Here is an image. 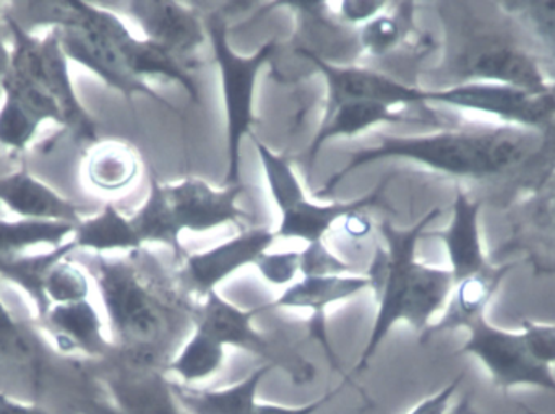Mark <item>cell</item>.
I'll return each instance as SVG.
<instances>
[{
    "mask_svg": "<svg viewBox=\"0 0 555 414\" xmlns=\"http://www.w3.org/2000/svg\"><path fill=\"white\" fill-rule=\"evenodd\" d=\"M90 276L100 293L117 357L162 367L192 325L195 302L149 250L120 259L94 256Z\"/></svg>",
    "mask_w": 555,
    "mask_h": 414,
    "instance_id": "6da1fadb",
    "label": "cell"
},
{
    "mask_svg": "<svg viewBox=\"0 0 555 414\" xmlns=\"http://www.w3.org/2000/svg\"><path fill=\"white\" fill-rule=\"evenodd\" d=\"M378 145L359 150L348 165L313 192L326 200L335 189L359 169L380 159H408L455 178L486 179L524 168L544 145V130L495 126L479 129H447L417 137L377 133Z\"/></svg>",
    "mask_w": 555,
    "mask_h": 414,
    "instance_id": "7a4b0ae2",
    "label": "cell"
},
{
    "mask_svg": "<svg viewBox=\"0 0 555 414\" xmlns=\"http://www.w3.org/2000/svg\"><path fill=\"white\" fill-rule=\"evenodd\" d=\"M439 215L442 210L434 208L410 230H398L387 220L377 224L385 247L377 246L365 273L371 280L377 312L356 373L367 370L395 325L404 322L423 337L433 325V319L446 309L455 286L452 272L416 259L417 243L423 240L424 230Z\"/></svg>",
    "mask_w": 555,
    "mask_h": 414,
    "instance_id": "3957f363",
    "label": "cell"
},
{
    "mask_svg": "<svg viewBox=\"0 0 555 414\" xmlns=\"http://www.w3.org/2000/svg\"><path fill=\"white\" fill-rule=\"evenodd\" d=\"M55 29L70 64L87 68L104 85L129 100L142 94L176 111L162 94L129 70L124 42L132 31L116 12L96 3L65 0L62 20Z\"/></svg>",
    "mask_w": 555,
    "mask_h": 414,
    "instance_id": "277c9868",
    "label": "cell"
},
{
    "mask_svg": "<svg viewBox=\"0 0 555 414\" xmlns=\"http://www.w3.org/2000/svg\"><path fill=\"white\" fill-rule=\"evenodd\" d=\"M9 29V68L26 75L39 85L57 104L64 127L78 142H98V126L81 103L70 74V61L65 55L57 29L42 35L26 31L5 15Z\"/></svg>",
    "mask_w": 555,
    "mask_h": 414,
    "instance_id": "5b68a950",
    "label": "cell"
},
{
    "mask_svg": "<svg viewBox=\"0 0 555 414\" xmlns=\"http://www.w3.org/2000/svg\"><path fill=\"white\" fill-rule=\"evenodd\" d=\"M215 61L220 68L221 91L227 109L228 171L224 187L243 184L241 181V145L253 135L254 93L259 72L275 54L278 41L270 39L249 57L237 55L228 42L227 20L221 13H208L204 20Z\"/></svg>",
    "mask_w": 555,
    "mask_h": 414,
    "instance_id": "8992f818",
    "label": "cell"
},
{
    "mask_svg": "<svg viewBox=\"0 0 555 414\" xmlns=\"http://www.w3.org/2000/svg\"><path fill=\"white\" fill-rule=\"evenodd\" d=\"M259 152L260 163L266 171L270 195L280 210V227L275 231L276 240H302L307 244L319 243L332 230L335 221L362 214L367 208L375 207L384 197L388 185L385 178L371 194L339 204L317 205L304 195L302 185L294 174L289 161L273 153L262 140L250 135Z\"/></svg>",
    "mask_w": 555,
    "mask_h": 414,
    "instance_id": "52a82bcc",
    "label": "cell"
},
{
    "mask_svg": "<svg viewBox=\"0 0 555 414\" xmlns=\"http://www.w3.org/2000/svg\"><path fill=\"white\" fill-rule=\"evenodd\" d=\"M270 311L269 302L257 308H237L233 302L221 298L220 293L211 292L201 305L195 306L192 325L195 331L204 332L224 348L233 347L254 357L262 358L267 364L283 370L296 386H306L315 379V367L300 357H289L286 350H280L269 335L254 327V321L262 312Z\"/></svg>",
    "mask_w": 555,
    "mask_h": 414,
    "instance_id": "ba28073f",
    "label": "cell"
},
{
    "mask_svg": "<svg viewBox=\"0 0 555 414\" xmlns=\"http://www.w3.org/2000/svg\"><path fill=\"white\" fill-rule=\"evenodd\" d=\"M424 103L494 117L502 126L543 130L555 119V91L533 93L489 81H463L426 90Z\"/></svg>",
    "mask_w": 555,
    "mask_h": 414,
    "instance_id": "9c48e42d",
    "label": "cell"
},
{
    "mask_svg": "<svg viewBox=\"0 0 555 414\" xmlns=\"http://www.w3.org/2000/svg\"><path fill=\"white\" fill-rule=\"evenodd\" d=\"M468 338L459 354L476 358L502 390L515 387H534L555 396L553 367L538 363L531 357L521 332L505 331L491 324L488 318L466 328Z\"/></svg>",
    "mask_w": 555,
    "mask_h": 414,
    "instance_id": "30bf717a",
    "label": "cell"
},
{
    "mask_svg": "<svg viewBox=\"0 0 555 414\" xmlns=\"http://www.w3.org/2000/svg\"><path fill=\"white\" fill-rule=\"evenodd\" d=\"M107 360L113 364L101 377V399L90 414H185L165 370L129 363L116 351Z\"/></svg>",
    "mask_w": 555,
    "mask_h": 414,
    "instance_id": "8fae6325",
    "label": "cell"
},
{
    "mask_svg": "<svg viewBox=\"0 0 555 414\" xmlns=\"http://www.w3.org/2000/svg\"><path fill=\"white\" fill-rule=\"evenodd\" d=\"M463 81H489L533 93L555 91V83L531 52L511 42L479 39L460 51L453 62Z\"/></svg>",
    "mask_w": 555,
    "mask_h": 414,
    "instance_id": "7c38bea8",
    "label": "cell"
},
{
    "mask_svg": "<svg viewBox=\"0 0 555 414\" xmlns=\"http://www.w3.org/2000/svg\"><path fill=\"white\" fill-rule=\"evenodd\" d=\"M275 240V231L267 228L241 231L220 246L204 253L185 254L175 272L176 280L185 295L205 298L208 293L217 292L218 285L237 270L256 266L257 260L269 253Z\"/></svg>",
    "mask_w": 555,
    "mask_h": 414,
    "instance_id": "4fadbf2b",
    "label": "cell"
},
{
    "mask_svg": "<svg viewBox=\"0 0 555 414\" xmlns=\"http://www.w3.org/2000/svg\"><path fill=\"white\" fill-rule=\"evenodd\" d=\"M297 54L309 59L320 74L323 75L328 88L325 113L345 103H382L387 106H423L424 88L413 87L395 80L387 75L369 70L358 65H336L323 61L319 55L307 49H297Z\"/></svg>",
    "mask_w": 555,
    "mask_h": 414,
    "instance_id": "5bb4252c",
    "label": "cell"
},
{
    "mask_svg": "<svg viewBox=\"0 0 555 414\" xmlns=\"http://www.w3.org/2000/svg\"><path fill=\"white\" fill-rule=\"evenodd\" d=\"M124 5L146 39L162 46L191 70L195 55L208 41L204 20L197 10L189 9L191 3L135 0Z\"/></svg>",
    "mask_w": 555,
    "mask_h": 414,
    "instance_id": "9a60e30c",
    "label": "cell"
},
{
    "mask_svg": "<svg viewBox=\"0 0 555 414\" xmlns=\"http://www.w3.org/2000/svg\"><path fill=\"white\" fill-rule=\"evenodd\" d=\"M165 192L181 233H208L231 223L243 227L249 218L236 204L246 194L244 184L215 191L204 179H184L179 184L165 185Z\"/></svg>",
    "mask_w": 555,
    "mask_h": 414,
    "instance_id": "2e32d148",
    "label": "cell"
},
{
    "mask_svg": "<svg viewBox=\"0 0 555 414\" xmlns=\"http://www.w3.org/2000/svg\"><path fill=\"white\" fill-rule=\"evenodd\" d=\"M365 289H371V280L361 276H304L300 282L287 286L276 299L270 301V311L275 309H307L312 311L309 321V337L325 351L326 360L333 370L339 371L335 351L330 345L328 328H326V309L336 302L356 298Z\"/></svg>",
    "mask_w": 555,
    "mask_h": 414,
    "instance_id": "e0dca14e",
    "label": "cell"
},
{
    "mask_svg": "<svg viewBox=\"0 0 555 414\" xmlns=\"http://www.w3.org/2000/svg\"><path fill=\"white\" fill-rule=\"evenodd\" d=\"M55 351L65 357L104 361L114 353L113 341L104 335V322L90 299L51 306L35 319Z\"/></svg>",
    "mask_w": 555,
    "mask_h": 414,
    "instance_id": "ac0fdd59",
    "label": "cell"
},
{
    "mask_svg": "<svg viewBox=\"0 0 555 414\" xmlns=\"http://www.w3.org/2000/svg\"><path fill=\"white\" fill-rule=\"evenodd\" d=\"M0 205L23 220L78 224L85 218L81 205L25 168L0 176Z\"/></svg>",
    "mask_w": 555,
    "mask_h": 414,
    "instance_id": "d6986e66",
    "label": "cell"
},
{
    "mask_svg": "<svg viewBox=\"0 0 555 414\" xmlns=\"http://www.w3.org/2000/svg\"><path fill=\"white\" fill-rule=\"evenodd\" d=\"M426 236L437 237L446 246L455 283L492 267L482 244L481 204L473 200L462 187H456L449 227L439 233L424 234Z\"/></svg>",
    "mask_w": 555,
    "mask_h": 414,
    "instance_id": "ffe728a7",
    "label": "cell"
},
{
    "mask_svg": "<svg viewBox=\"0 0 555 414\" xmlns=\"http://www.w3.org/2000/svg\"><path fill=\"white\" fill-rule=\"evenodd\" d=\"M511 270L512 266H492L478 275L455 283L442 318L437 324L427 328L426 334L423 335V341L430 340L434 335L443 334V332L459 331V328L466 331L479 319L488 318L486 312L489 305Z\"/></svg>",
    "mask_w": 555,
    "mask_h": 414,
    "instance_id": "44dd1931",
    "label": "cell"
},
{
    "mask_svg": "<svg viewBox=\"0 0 555 414\" xmlns=\"http://www.w3.org/2000/svg\"><path fill=\"white\" fill-rule=\"evenodd\" d=\"M275 370V366L266 363L246 379L224 389L202 390L172 383V390L185 414H254L259 403L257 393L260 386Z\"/></svg>",
    "mask_w": 555,
    "mask_h": 414,
    "instance_id": "7402d4cb",
    "label": "cell"
},
{
    "mask_svg": "<svg viewBox=\"0 0 555 414\" xmlns=\"http://www.w3.org/2000/svg\"><path fill=\"white\" fill-rule=\"evenodd\" d=\"M81 172L91 191L104 195L122 194L139 179V155L132 146L117 140L96 142L88 148Z\"/></svg>",
    "mask_w": 555,
    "mask_h": 414,
    "instance_id": "603a6c76",
    "label": "cell"
},
{
    "mask_svg": "<svg viewBox=\"0 0 555 414\" xmlns=\"http://www.w3.org/2000/svg\"><path fill=\"white\" fill-rule=\"evenodd\" d=\"M416 122L413 117L404 116L403 111H393L382 103H345L325 113L319 132L313 137L309 150V171L328 140L338 137H354L364 130L384 122Z\"/></svg>",
    "mask_w": 555,
    "mask_h": 414,
    "instance_id": "cb8c5ba5",
    "label": "cell"
},
{
    "mask_svg": "<svg viewBox=\"0 0 555 414\" xmlns=\"http://www.w3.org/2000/svg\"><path fill=\"white\" fill-rule=\"evenodd\" d=\"M72 244L75 253L85 250L94 256H104L107 253L129 254L143 249V244L130 223V217L120 214L113 204H107L96 215L85 217L75 228Z\"/></svg>",
    "mask_w": 555,
    "mask_h": 414,
    "instance_id": "d4e9b609",
    "label": "cell"
},
{
    "mask_svg": "<svg viewBox=\"0 0 555 414\" xmlns=\"http://www.w3.org/2000/svg\"><path fill=\"white\" fill-rule=\"evenodd\" d=\"M74 253L75 247L70 241L57 249L23 254V256L0 260V282L18 288L28 298L35 311V319L41 318L46 312L44 292H42L46 276L59 260L70 257Z\"/></svg>",
    "mask_w": 555,
    "mask_h": 414,
    "instance_id": "484cf974",
    "label": "cell"
},
{
    "mask_svg": "<svg viewBox=\"0 0 555 414\" xmlns=\"http://www.w3.org/2000/svg\"><path fill=\"white\" fill-rule=\"evenodd\" d=\"M133 230L140 243L163 244L175 254L178 263L184 259L185 250L181 244V231L172 217L171 205L166 197L165 184L159 182L155 172H150V194L145 204L130 217Z\"/></svg>",
    "mask_w": 555,
    "mask_h": 414,
    "instance_id": "4316f807",
    "label": "cell"
},
{
    "mask_svg": "<svg viewBox=\"0 0 555 414\" xmlns=\"http://www.w3.org/2000/svg\"><path fill=\"white\" fill-rule=\"evenodd\" d=\"M77 224L59 221L5 220L0 218V260L23 256L35 249H57L70 243Z\"/></svg>",
    "mask_w": 555,
    "mask_h": 414,
    "instance_id": "83f0119b",
    "label": "cell"
},
{
    "mask_svg": "<svg viewBox=\"0 0 555 414\" xmlns=\"http://www.w3.org/2000/svg\"><path fill=\"white\" fill-rule=\"evenodd\" d=\"M227 361V348L204 332H192L178 354L166 364L165 373L175 374L184 386L204 383L220 373Z\"/></svg>",
    "mask_w": 555,
    "mask_h": 414,
    "instance_id": "f1b7e54d",
    "label": "cell"
},
{
    "mask_svg": "<svg viewBox=\"0 0 555 414\" xmlns=\"http://www.w3.org/2000/svg\"><path fill=\"white\" fill-rule=\"evenodd\" d=\"M44 117L26 101L10 91L0 98V148L22 153L35 142L44 126Z\"/></svg>",
    "mask_w": 555,
    "mask_h": 414,
    "instance_id": "f546056e",
    "label": "cell"
},
{
    "mask_svg": "<svg viewBox=\"0 0 555 414\" xmlns=\"http://www.w3.org/2000/svg\"><path fill=\"white\" fill-rule=\"evenodd\" d=\"M413 3H404L400 12L380 13L358 29L359 46L372 57H384L393 52L410 33Z\"/></svg>",
    "mask_w": 555,
    "mask_h": 414,
    "instance_id": "4dcf8cb0",
    "label": "cell"
},
{
    "mask_svg": "<svg viewBox=\"0 0 555 414\" xmlns=\"http://www.w3.org/2000/svg\"><path fill=\"white\" fill-rule=\"evenodd\" d=\"M90 272L70 257L59 260L44 280L46 311L51 306L72 305L90 299Z\"/></svg>",
    "mask_w": 555,
    "mask_h": 414,
    "instance_id": "1f68e13d",
    "label": "cell"
},
{
    "mask_svg": "<svg viewBox=\"0 0 555 414\" xmlns=\"http://www.w3.org/2000/svg\"><path fill=\"white\" fill-rule=\"evenodd\" d=\"M31 354V345H29L22 325L15 321L12 311L0 298V358L28 361Z\"/></svg>",
    "mask_w": 555,
    "mask_h": 414,
    "instance_id": "d6a6232c",
    "label": "cell"
},
{
    "mask_svg": "<svg viewBox=\"0 0 555 414\" xmlns=\"http://www.w3.org/2000/svg\"><path fill=\"white\" fill-rule=\"evenodd\" d=\"M352 270L354 267L333 256L323 241L307 244L306 249L299 253V272L304 276L343 275Z\"/></svg>",
    "mask_w": 555,
    "mask_h": 414,
    "instance_id": "836d02e7",
    "label": "cell"
},
{
    "mask_svg": "<svg viewBox=\"0 0 555 414\" xmlns=\"http://www.w3.org/2000/svg\"><path fill=\"white\" fill-rule=\"evenodd\" d=\"M256 267L270 285H289L299 272V253H266Z\"/></svg>",
    "mask_w": 555,
    "mask_h": 414,
    "instance_id": "e575fe53",
    "label": "cell"
},
{
    "mask_svg": "<svg viewBox=\"0 0 555 414\" xmlns=\"http://www.w3.org/2000/svg\"><path fill=\"white\" fill-rule=\"evenodd\" d=\"M521 334H524L531 357L538 363L553 367L555 364V324L525 321L521 325Z\"/></svg>",
    "mask_w": 555,
    "mask_h": 414,
    "instance_id": "d590c367",
    "label": "cell"
},
{
    "mask_svg": "<svg viewBox=\"0 0 555 414\" xmlns=\"http://www.w3.org/2000/svg\"><path fill=\"white\" fill-rule=\"evenodd\" d=\"M390 5L382 0H345L339 3L338 18L339 22L348 26H356L361 23L371 22L375 16L380 15L385 7Z\"/></svg>",
    "mask_w": 555,
    "mask_h": 414,
    "instance_id": "8d00e7d4",
    "label": "cell"
},
{
    "mask_svg": "<svg viewBox=\"0 0 555 414\" xmlns=\"http://www.w3.org/2000/svg\"><path fill=\"white\" fill-rule=\"evenodd\" d=\"M462 383L463 374H460V376L455 377L449 386L440 389L436 396L429 397V399L417 403V405L408 414H449L450 409H452L453 397L459 392Z\"/></svg>",
    "mask_w": 555,
    "mask_h": 414,
    "instance_id": "74e56055",
    "label": "cell"
},
{
    "mask_svg": "<svg viewBox=\"0 0 555 414\" xmlns=\"http://www.w3.org/2000/svg\"><path fill=\"white\" fill-rule=\"evenodd\" d=\"M338 393L335 392L325 393L322 399L315 400V402L307 403L302 406H284L275 405V403H257L256 412L254 414H317L326 403L332 402L333 397Z\"/></svg>",
    "mask_w": 555,
    "mask_h": 414,
    "instance_id": "f35d334b",
    "label": "cell"
},
{
    "mask_svg": "<svg viewBox=\"0 0 555 414\" xmlns=\"http://www.w3.org/2000/svg\"><path fill=\"white\" fill-rule=\"evenodd\" d=\"M0 414H49V412L38 403L23 402L0 392Z\"/></svg>",
    "mask_w": 555,
    "mask_h": 414,
    "instance_id": "ab89813d",
    "label": "cell"
},
{
    "mask_svg": "<svg viewBox=\"0 0 555 414\" xmlns=\"http://www.w3.org/2000/svg\"><path fill=\"white\" fill-rule=\"evenodd\" d=\"M449 414H481L478 410L473 405L472 399L468 396L463 397L460 402H456L455 405L450 409Z\"/></svg>",
    "mask_w": 555,
    "mask_h": 414,
    "instance_id": "60d3db41",
    "label": "cell"
},
{
    "mask_svg": "<svg viewBox=\"0 0 555 414\" xmlns=\"http://www.w3.org/2000/svg\"><path fill=\"white\" fill-rule=\"evenodd\" d=\"M7 65H9V49L0 46V98H2L3 78H5Z\"/></svg>",
    "mask_w": 555,
    "mask_h": 414,
    "instance_id": "b9f144b4",
    "label": "cell"
},
{
    "mask_svg": "<svg viewBox=\"0 0 555 414\" xmlns=\"http://www.w3.org/2000/svg\"><path fill=\"white\" fill-rule=\"evenodd\" d=\"M551 221H553V228H554V231H555V191H554V195H553V202H551Z\"/></svg>",
    "mask_w": 555,
    "mask_h": 414,
    "instance_id": "7bdbcfd3",
    "label": "cell"
},
{
    "mask_svg": "<svg viewBox=\"0 0 555 414\" xmlns=\"http://www.w3.org/2000/svg\"><path fill=\"white\" fill-rule=\"evenodd\" d=\"M521 414H541L537 410L530 409V406L521 405Z\"/></svg>",
    "mask_w": 555,
    "mask_h": 414,
    "instance_id": "ee69618b",
    "label": "cell"
}]
</instances>
